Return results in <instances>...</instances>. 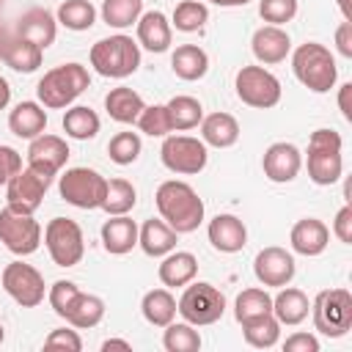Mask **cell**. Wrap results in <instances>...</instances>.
I'll return each instance as SVG.
<instances>
[{
    "mask_svg": "<svg viewBox=\"0 0 352 352\" xmlns=\"http://www.w3.org/2000/svg\"><path fill=\"white\" fill-rule=\"evenodd\" d=\"M154 204L160 217L176 234H190L204 223V201L187 182H179V179L162 182L154 192Z\"/></svg>",
    "mask_w": 352,
    "mask_h": 352,
    "instance_id": "cell-1",
    "label": "cell"
},
{
    "mask_svg": "<svg viewBox=\"0 0 352 352\" xmlns=\"http://www.w3.org/2000/svg\"><path fill=\"white\" fill-rule=\"evenodd\" d=\"M292 72L314 94H327L338 80L336 58L319 41H305L292 52Z\"/></svg>",
    "mask_w": 352,
    "mask_h": 352,
    "instance_id": "cell-2",
    "label": "cell"
},
{
    "mask_svg": "<svg viewBox=\"0 0 352 352\" xmlns=\"http://www.w3.org/2000/svg\"><path fill=\"white\" fill-rule=\"evenodd\" d=\"M91 85V74L82 63H60L55 69H50L38 85H36V96L44 107L50 110H60V107H69L85 88Z\"/></svg>",
    "mask_w": 352,
    "mask_h": 352,
    "instance_id": "cell-3",
    "label": "cell"
},
{
    "mask_svg": "<svg viewBox=\"0 0 352 352\" xmlns=\"http://www.w3.org/2000/svg\"><path fill=\"white\" fill-rule=\"evenodd\" d=\"M344 140L336 129H314L308 140V179L319 187H330L344 173V157H341Z\"/></svg>",
    "mask_w": 352,
    "mask_h": 352,
    "instance_id": "cell-4",
    "label": "cell"
},
{
    "mask_svg": "<svg viewBox=\"0 0 352 352\" xmlns=\"http://www.w3.org/2000/svg\"><path fill=\"white\" fill-rule=\"evenodd\" d=\"M88 58H91V66L102 77L124 80V77L138 72V66H140V47H138V41H132V36L116 33V36L99 38L91 47Z\"/></svg>",
    "mask_w": 352,
    "mask_h": 352,
    "instance_id": "cell-5",
    "label": "cell"
},
{
    "mask_svg": "<svg viewBox=\"0 0 352 352\" xmlns=\"http://www.w3.org/2000/svg\"><path fill=\"white\" fill-rule=\"evenodd\" d=\"M176 314H182V319L195 327L214 324L226 314V297L217 286L206 280H190L182 297L176 300Z\"/></svg>",
    "mask_w": 352,
    "mask_h": 352,
    "instance_id": "cell-6",
    "label": "cell"
},
{
    "mask_svg": "<svg viewBox=\"0 0 352 352\" xmlns=\"http://www.w3.org/2000/svg\"><path fill=\"white\" fill-rule=\"evenodd\" d=\"M314 327L327 338H341L352 327V294L346 289H324L311 302Z\"/></svg>",
    "mask_w": 352,
    "mask_h": 352,
    "instance_id": "cell-7",
    "label": "cell"
},
{
    "mask_svg": "<svg viewBox=\"0 0 352 352\" xmlns=\"http://www.w3.org/2000/svg\"><path fill=\"white\" fill-rule=\"evenodd\" d=\"M58 192L66 204L77 209H102L107 179L94 168H69L58 182Z\"/></svg>",
    "mask_w": 352,
    "mask_h": 352,
    "instance_id": "cell-8",
    "label": "cell"
},
{
    "mask_svg": "<svg viewBox=\"0 0 352 352\" xmlns=\"http://www.w3.org/2000/svg\"><path fill=\"white\" fill-rule=\"evenodd\" d=\"M234 88L242 104L248 107H258V110H270L280 102V80L264 69V66H242L234 77Z\"/></svg>",
    "mask_w": 352,
    "mask_h": 352,
    "instance_id": "cell-9",
    "label": "cell"
},
{
    "mask_svg": "<svg viewBox=\"0 0 352 352\" xmlns=\"http://www.w3.org/2000/svg\"><path fill=\"white\" fill-rule=\"evenodd\" d=\"M160 160L170 173H182V176H195L206 168L209 151L206 143L201 138H190V135H165L162 148H160Z\"/></svg>",
    "mask_w": 352,
    "mask_h": 352,
    "instance_id": "cell-10",
    "label": "cell"
},
{
    "mask_svg": "<svg viewBox=\"0 0 352 352\" xmlns=\"http://www.w3.org/2000/svg\"><path fill=\"white\" fill-rule=\"evenodd\" d=\"M44 245L58 267H74L85 256L82 228L69 217H52L44 228Z\"/></svg>",
    "mask_w": 352,
    "mask_h": 352,
    "instance_id": "cell-11",
    "label": "cell"
},
{
    "mask_svg": "<svg viewBox=\"0 0 352 352\" xmlns=\"http://www.w3.org/2000/svg\"><path fill=\"white\" fill-rule=\"evenodd\" d=\"M50 184H52V176H44L28 165L6 182V206L22 214H33L41 206Z\"/></svg>",
    "mask_w": 352,
    "mask_h": 352,
    "instance_id": "cell-12",
    "label": "cell"
},
{
    "mask_svg": "<svg viewBox=\"0 0 352 352\" xmlns=\"http://www.w3.org/2000/svg\"><path fill=\"white\" fill-rule=\"evenodd\" d=\"M0 280H3L6 294H8L16 305H22V308H36V305L44 300V294H47L44 275H41L33 264H25V261H11V264H6Z\"/></svg>",
    "mask_w": 352,
    "mask_h": 352,
    "instance_id": "cell-13",
    "label": "cell"
},
{
    "mask_svg": "<svg viewBox=\"0 0 352 352\" xmlns=\"http://www.w3.org/2000/svg\"><path fill=\"white\" fill-rule=\"evenodd\" d=\"M0 242L14 256H30L41 245V226L33 214H22L14 209H0Z\"/></svg>",
    "mask_w": 352,
    "mask_h": 352,
    "instance_id": "cell-14",
    "label": "cell"
},
{
    "mask_svg": "<svg viewBox=\"0 0 352 352\" xmlns=\"http://www.w3.org/2000/svg\"><path fill=\"white\" fill-rule=\"evenodd\" d=\"M294 272H297V264H294V256L286 248L270 245V248H261L253 258V275L261 286L280 289V286L292 283Z\"/></svg>",
    "mask_w": 352,
    "mask_h": 352,
    "instance_id": "cell-15",
    "label": "cell"
},
{
    "mask_svg": "<svg viewBox=\"0 0 352 352\" xmlns=\"http://www.w3.org/2000/svg\"><path fill=\"white\" fill-rule=\"evenodd\" d=\"M69 160V146L60 135H38L28 146V165L44 176H55Z\"/></svg>",
    "mask_w": 352,
    "mask_h": 352,
    "instance_id": "cell-16",
    "label": "cell"
},
{
    "mask_svg": "<svg viewBox=\"0 0 352 352\" xmlns=\"http://www.w3.org/2000/svg\"><path fill=\"white\" fill-rule=\"evenodd\" d=\"M261 168H264V176L275 184H286V182H294L300 168H302V154L294 143H286V140H278L272 143L264 157H261Z\"/></svg>",
    "mask_w": 352,
    "mask_h": 352,
    "instance_id": "cell-17",
    "label": "cell"
},
{
    "mask_svg": "<svg viewBox=\"0 0 352 352\" xmlns=\"http://www.w3.org/2000/svg\"><path fill=\"white\" fill-rule=\"evenodd\" d=\"M250 50H253L258 63L272 66V63L286 60V55L292 52V38L280 25H264V28H258L253 33Z\"/></svg>",
    "mask_w": 352,
    "mask_h": 352,
    "instance_id": "cell-18",
    "label": "cell"
},
{
    "mask_svg": "<svg viewBox=\"0 0 352 352\" xmlns=\"http://www.w3.org/2000/svg\"><path fill=\"white\" fill-rule=\"evenodd\" d=\"M206 236L220 253H239L248 245V228L236 214H217L206 226Z\"/></svg>",
    "mask_w": 352,
    "mask_h": 352,
    "instance_id": "cell-19",
    "label": "cell"
},
{
    "mask_svg": "<svg viewBox=\"0 0 352 352\" xmlns=\"http://www.w3.org/2000/svg\"><path fill=\"white\" fill-rule=\"evenodd\" d=\"M330 242V228L316 217H302L289 231V245L300 256H319Z\"/></svg>",
    "mask_w": 352,
    "mask_h": 352,
    "instance_id": "cell-20",
    "label": "cell"
},
{
    "mask_svg": "<svg viewBox=\"0 0 352 352\" xmlns=\"http://www.w3.org/2000/svg\"><path fill=\"white\" fill-rule=\"evenodd\" d=\"M135 25H138V47H146L148 52H165L170 47L173 28L162 11H146Z\"/></svg>",
    "mask_w": 352,
    "mask_h": 352,
    "instance_id": "cell-21",
    "label": "cell"
},
{
    "mask_svg": "<svg viewBox=\"0 0 352 352\" xmlns=\"http://www.w3.org/2000/svg\"><path fill=\"white\" fill-rule=\"evenodd\" d=\"M102 245L113 256H124L138 245V223L126 214H110V220L102 223Z\"/></svg>",
    "mask_w": 352,
    "mask_h": 352,
    "instance_id": "cell-22",
    "label": "cell"
},
{
    "mask_svg": "<svg viewBox=\"0 0 352 352\" xmlns=\"http://www.w3.org/2000/svg\"><path fill=\"white\" fill-rule=\"evenodd\" d=\"M16 36L30 38L41 50H47L58 36V19L47 8H30L16 19Z\"/></svg>",
    "mask_w": 352,
    "mask_h": 352,
    "instance_id": "cell-23",
    "label": "cell"
},
{
    "mask_svg": "<svg viewBox=\"0 0 352 352\" xmlns=\"http://www.w3.org/2000/svg\"><path fill=\"white\" fill-rule=\"evenodd\" d=\"M157 275H160L162 286H168V289L187 286L198 275V258L190 250H170V253L162 256Z\"/></svg>",
    "mask_w": 352,
    "mask_h": 352,
    "instance_id": "cell-24",
    "label": "cell"
},
{
    "mask_svg": "<svg viewBox=\"0 0 352 352\" xmlns=\"http://www.w3.org/2000/svg\"><path fill=\"white\" fill-rule=\"evenodd\" d=\"M308 311H311V300L302 289H294V286H280V292L272 297V316L280 322V324H300L308 319Z\"/></svg>",
    "mask_w": 352,
    "mask_h": 352,
    "instance_id": "cell-25",
    "label": "cell"
},
{
    "mask_svg": "<svg viewBox=\"0 0 352 352\" xmlns=\"http://www.w3.org/2000/svg\"><path fill=\"white\" fill-rule=\"evenodd\" d=\"M8 129L16 138L33 140L47 129V110L41 102H19L11 113H8Z\"/></svg>",
    "mask_w": 352,
    "mask_h": 352,
    "instance_id": "cell-26",
    "label": "cell"
},
{
    "mask_svg": "<svg viewBox=\"0 0 352 352\" xmlns=\"http://www.w3.org/2000/svg\"><path fill=\"white\" fill-rule=\"evenodd\" d=\"M176 231L160 217V220H146L140 228H138V245H140V250L146 253V256H151V258H162L165 253H170L173 248H176Z\"/></svg>",
    "mask_w": 352,
    "mask_h": 352,
    "instance_id": "cell-27",
    "label": "cell"
},
{
    "mask_svg": "<svg viewBox=\"0 0 352 352\" xmlns=\"http://www.w3.org/2000/svg\"><path fill=\"white\" fill-rule=\"evenodd\" d=\"M201 140L214 148H228L239 140V121L231 113H209L201 118Z\"/></svg>",
    "mask_w": 352,
    "mask_h": 352,
    "instance_id": "cell-28",
    "label": "cell"
},
{
    "mask_svg": "<svg viewBox=\"0 0 352 352\" xmlns=\"http://www.w3.org/2000/svg\"><path fill=\"white\" fill-rule=\"evenodd\" d=\"M170 69L179 80L195 82L209 72V55L198 44H179L170 55Z\"/></svg>",
    "mask_w": 352,
    "mask_h": 352,
    "instance_id": "cell-29",
    "label": "cell"
},
{
    "mask_svg": "<svg viewBox=\"0 0 352 352\" xmlns=\"http://www.w3.org/2000/svg\"><path fill=\"white\" fill-rule=\"evenodd\" d=\"M143 107H146L143 96H140L138 91L126 88V85H118V88H113V91L104 96V110H107V116H110L113 121H118V124H135Z\"/></svg>",
    "mask_w": 352,
    "mask_h": 352,
    "instance_id": "cell-30",
    "label": "cell"
},
{
    "mask_svg": "<svg viewBox=\"0 0 352 352\" xmlns=\"http://www.w3.org/2000/svg\"><path fill=\"white\" fill-rule=\"evenodd\" d=\"M41 58H44V50L38 44H33L30 38H22V36H11L6 52H3V60L8 69L19 72V74H30L41 66Z\"/></svg>",
    "mask_w": 352,
    "mask_h": 352,
    "instance_id": "cell-31",
    "label": "cell"
},
{
    "mask_svg": "<svg viewBox=\"0 0 352 352\" xmlns=\"http://www.w3.org/2000/svg\"><path fill=\"white\" fill-rule=\"evenodd\" d=\"M63 319H66L72 327H77V330L96 327V324L104 319V300L96 297V294H85V292H80V294L74 297V302L69 305V311H66Z\"/></svg>",
    "mask_w": 352,
    "mask_h": 352,
    "instance_id": "cell-32",
    "label": "cell"
},
{
    "mask_svg": "<svg viewBox=\"0 0 352 352\" xmlns=\"http://www.w3.org/2000/svg\"><path fill=\"white\" fill-rule=\"evenodd\" d=\"M140 311H143V319L154 327H165L176 319V297L168 292V289H151L143 294V302H140Z\"/></svg>",
    "mask_w": 352,
    "mask_h": 352,
    "instance_id": "cell-33",
    "label": "cell"
},
{
    "mask_svg": "<svg viewBox=\"0 0 352 352\" xmlns=\"http://www.w3.org/2000/svg\"><path fill=\"white\" fill-rule=\"evenodd\" d=\"M165 107H168V118H170V129L173 132L195 129L201 124V118H204V104L195 96H187V94L173 96Z\"/></svg>",
    "mask_w": 352,
    "mask_h": 352,
    "instance_id": "cell-34",
    "label": "cell"
},
{
    "mask_svg": "<svg viewBox=\"0 0 352 352\" xmlns=\"http://www.w3.org/2000/svg\"><path fill=\"white\" fill-rule=\"evenodd\" d=\"M272 314V297L267 294V289H258V286H250V289H242L234 300V316L236 322H250V319H258V316H267Z\"/></svg>",
    "mask_w": 352,
    "mask_h": 352,
    "instance_id": "cell-35",
    "label": "cell"
},
{
    "mask_svg": "<svg viewBox=\"0 0 352 352\" xmlns=\"http://www.w3.org/2000/svg\"><path fill=\"white\" fill-rule=\"evenodd\" d=\"M99 126H102V121H99L96 110H91L85 104H74V107H69L63 113V132L69 138H74V140H91V138H96Z\"/></svg>",
    "mask_w": 352,
    "mask_h": 352,
    "instance_id": "cell-36",
    "label": "cell"
},
{
    "mask_svg": "<svg viewBox=\"0 0 352 352\" xmlns=\"http://www.w3.org/2000/svg\"><path fill=\"white\" fill-rule=\"evenodd\" d=\"M55 19H58L66 30H74V33L91 30L94 22H96V8H94L88 0H63V3L58 6Z\"/></svg>",
    "mask_w": 352,
    "mask_h": 352,
    "instance_id": "cell-37",
    "label": "cell"
},
{
    "mask_svg": "<svg viewBox=\"0 0 352 352\" xmlns=\"http://www.w3.org/2000/svg\"><path fill=\"white\" fill-rule=\"evenodd\" d=\"M242 336L250 346L256 349H270L278 344L280 338V322L267 314V316H258V319H250V322H242Z\"/></svg>",
    "mask_w": 352,
    "mask_h": 352,
    "instance_id": "cell-38",
    "label": "cell"
},
{
    "mask_svg": "<svg viewBox=\"0 0 352 352\" xmlns=\"http://www.w3.org/2000/svg\"><path fill=\"white\" fill-rule=\"evenodd\" d=\"M138 204V190L132 182L126 179H110L107 182V192L102 201V209L107 214H129Z\"/></svg>",
    "mask_w": 352,
    "mask_h": 352,
    "instance_id": "cell-39",
    "label": "cell"
},
{
    "mask_svg": "<svg viewBox=\"0 0 352 352\" xmlns=\"http://www.w3.org/2000/svg\"><path fill=\"white\" fill-rule=\"evenodd\" d=\"M162 346L168 352H198L201 349V333L190 322H170V324H165Z\"/></svg>",
    "mask_w": 352,
    "mask_h": 352,
    "instance_id": "cell-40",
    "label": "cell"
},
{
    "mask_svg": "<svg viewBox=\"0 0 352 352\" xmlns=\"http://www.w3.org/2000/svg\"><path fill=\"white\" fill-rule=\"evenodd\" d=\"M143 14V0H104L102 3V19L110 28H132Z\"/></svg>",
    "mask_w": 352,
    "mask_h": 352,
    "instance_id": "cell-41",
    "label": "cell"
},
{
    "mask_svg": "<svg viewBox=\"0 0 352 352\" xmlns=\"http://www.w3.org/2000/svg\"><path fill=\"white\" fill-rule=\"evenodd\" d=\"M206 19H209L206 3H201V0H182L173 8L170 28L182 30V33H195V30H201L206 25Z\"/></svg>",
    "mask_w": 352,
    "mask_h": 352,
    "instance_id": "cell-42",
    "label": "cell"
},
{
    "mask_svg": "<svg viewBox=\"0 0 352 352\" xmlns=\"http://www.w3.org/2000/svg\"><path fill=\"white\" fill-rule=\"evenodd\" d=\"M140 135L138 132H116L107 143V154L116 165H132L138 157H140Z\"/></svg>",
    "mask_w": 352,
    "mask_h": 352,
    "instance_id": "cell-43",
    "label": "cell"
},
{
    "mask_svg": "<svg viewBox=\"0 0 352 352\" xmlns=\"http://www.w3.org/2000/svg\"><path fill=\"white\" fill-rule=\"evenodd\" d=\"M135 124H138L140 132L148 135V138H165L168 132H173L165 104H146V107L140 110V116H138Z\"/></svg>",
    "mask_w": 352,
    "mask_h": 352,
    "instance_id": "cell-44",
    "label": "cell"
},
{
    "mask_svg": "<svg viewBox=\"0 0 352 352\" xmlns=\"http://www.w3.org/2000/svg\"><path fill=\"white\" fill-rule=\"evenodd\" d=\"M258 14L270 25H286L297 16V0H258Z\"/></svg>",
    "mask_w": 352,
    "mask_h": 352,
    "instance_id": "cell-45",
    "label": "cell"
},
{
    "mask_svg": "<svg viewBox=\"0 0 352 352\" xmlns=\"http://www.w3.org/2000/svg\"><path fill=\"white\" fill-rule=\"evenodd\" d=\"M77 294H80L77 283H72V280H55V283L50 286V292H47V300H50L52 311L63 319V316H66V311H69V305L74 302V297H77Z\"/></svg>",
    "mask_w": 352,
    "mask_h": 352,
    "instance_id": "cell-46",
    "label": "cell"
},
{
    "mask_svg": "<svg viewBox=\"0 0 352 352\" xmlns=\"http://www.w3.org/2000/svg\"><path fill=\"white\" fill-rule=\"evenodd\" d=\"M44 346H47V349H69V352H80V349H82V338L77 336V330L58 327V330H52V333L44 338Z\"/></svg>",
    "mask_w": 352,
    "mask_h": 352,
    "instance_id": "cell-47",
    "label": "cell"
},
{
    "mask_svg": "<svg viewBox=\"0 0 352 352\" xmlns=\"http://www.w3.org/2000/svg\"><path fill=\"white\" fill-rule=\"evenodd\" d=\"M19 170H22V154L11 146H0V187Z\"/></svg>",
    "mask_w": 352,
    "mask_h": 352,
    "instance_id": "cell-48",
    "label": "cell"
},
{
    "mask_svg": "<svg viewBox=\"0 0 352 352\" xmlns=\"http://www.w3.org/2000/svg\"><path fill=\"white\" fill-rule=\"evenodd\" d=\"M333 234L338 236V242L344 245H352V206H341L336 220H333Z\"/></svg>",
    "mask_w": 352,
    "mask_h": 352,
    "instance_id": "cell-49",
    "label": "cell"
},
{
    "mask_svg": "<svg viewBox=\"0 0 352 352\" xmlns=\"http://www.w3.org/2000/svg\"><path fill=\"white\" fill-rule=\"evenodd\" d=\"M286 352H319V338L314 333H292L283 341Z\"/></svg>",
    "mask_w": 352,
    "mask_h": 352,
    "instance_id": "cell-50",
    "label": "cell"
},
{
    "mask_svg": "<svg viewBox=\"0 0 352 352\" xmlns=\"http://www.w3.org/2000/svg\"><path fill=\"white\" fill-rule=\"evenodd\" d=\"M336 47H338V52L344 55V58H352V22H341L338 28H336Z\"/></svg>",
    "mask_w": 352,
    "mask_h": 352,
    "instance_id": "cell-51",
    "label": "cell"
},
{
    "mask_svg": "<svg viewBox=\"0 0 352 352\" xmlns=\"http://www.w3.org/2000/svg\"><path fill=\"white\" fill-rule=\"evenodd\" d=\"M349 94H352V82H344V85L338 88V107H341V113H344V118H346V121H352V107H349Z\"/></svg>",
    "mask_w": 352,
    "mask_h": 352,
    "instance_id": "cell-52",
    "label": "cell"
},
{
    "mask_svg": "<svg viewBox=\"0 0 352 352\" xmlns=\"http://www.w3.org/2000/svg\"><path fill=\"white\" fill-rule=\"evenodd\" d=\"M110 349H124V352H129V349H132V344H129V341H124V338H107V341L102 344V352H110Z\"/></svg>",
    "mask_w": 352,
    "mask_h": 352,
    "instance_id": "cell-53",
    "label": "cell"
},
{
    "mask_svg": "<svg viewBox=\"0 0 352 352\" xmlns=\"http://www.w3.org/2000/svg\"><path fill=\"white\" fill-rule=\"evenodd\" d=\"M8 102H11V85L6 77H0V110H6Z\"/></svg>",
    "mask_w": 352,
    "mask_h": 352,
    "instance_id": "cell-54",
    "label": "cell"
},
{
    "mask_svg": "<svg viewBox=\"0 0 352 352\" xmlns=\"http://www.w3.org/2000/svg\"><path fill=\"white\" fill-rule=\"evenodd\" d=\"M336 6H338V11H341V16H344L346 22H352V0H336Z\"/></svg>",
    "mask_w": 352,
    "mask_h": 352,
    "instance_id": "cell-55",
    "label": "cell"
},
{
    "mask_svg": "<svg viewBox=\"0 0 352 352\" xmlns=\"http://www.w3.org/2000/svg\"><path fill=\"white\" fill-rule=\"evenodd\" d=\"M209 3L223 6V8H236V6H245V3H250V0H209Z\"/></svg>",
    "mask_w": 352,
    "mask_h": 352,
    "instance_id": "cell-56",
    "label": "cell"
},
{
    "mask_svg": "<svg viewBox=\"0 0 352 352\" xmlns=\"http://www.w3.org/2000/svg\"><path fill=\"white\" fill-rule=\"evenodd\" d=\"M8 41H11V33L0 25V58H3V52H6V47H8Z\"/></svg>",
    "mask_w": 352,
    "mask_h": 352,
    "instance_id": "cell-57",
    "label": "cell"
},
{
    "mask_svg": "<svg viewBox=\"0 0 352 352\" xmlns=\"http://www.w3.org/2000/svg\"><path fill=\"white\" fill-rule=\"evenodd\" d=\"M6 341V330H3V324H0V344Z\"/></svg>",
    "mask_w": 352,
    "mask_h": 352,
    "instance_id": "cell-58",
    "label": "cell"
},
{
    "mask_svg": "<svg viewBox=\"0 0 352 352\" xmlns=\"http://www.w3.org/2000/svg\"><path fill=\"white\" fill-rule=\"evenodd\" d=\"M0 6H3V0H0Z\"/></svg>",
    "mask_w": 352,
    "mask_h": 352,
    "instance_id": "cell-59",
    "label": "cell"
}]
</instances>
